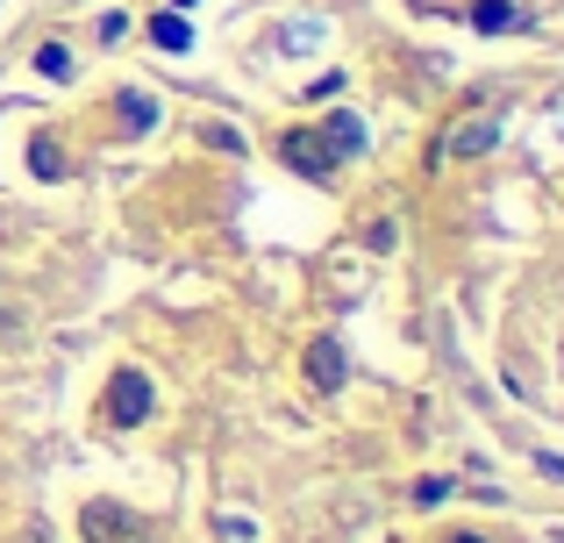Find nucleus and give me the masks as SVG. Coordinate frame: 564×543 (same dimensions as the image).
<instances>
[{
	"instance_id": "obj_15",
	"label": "nucleus",
	"mask_w": 564,
	"mask_h": 543,
	"mask_svg": "<svg viewBox=\"0 0 564 543\" xmlns=\"http://www.w3.org/2000/svg\"><path fill=\"white\" fill-rule=\"evenodd\" d=\"M221 536H229V543H258V530H250L243 515H221Z\"/></svg>"
},
{
	"instance_id": "obj_1",
	"label": "nucleus",
	"mask_w": 564,
	"mask_h": 543,
	"mask_svg": "<svg viewBox=\"0 0 564 543\" xmlns=\"http://www.w3.org/2000/svg\"><path fill=\"white\" fill-rule=\"evenodd\" d=\"M151 408H158L151 379H143L137 365H122V372H115V387H108V430H143V422H151Z\"/></svg>"
},
{
	"instance_id": "obj_14",
	"label": "nucleus",
	"mask_w": 564,
	"mask_h": 543,
	"mask_svg": "<svg viewBox=\"0 0 564 543\" xmlns=\"http://www.w3.org/2000/svg\"><path fill=\"white\" fill-rule=\"evenodd\" d=\"M122 36H129V14H122V8L100 14V43H122Z\"/></svg>"
},
{
	"instance_id": "obj_17",
	"label": "nucleus",
	"mask_w": 564,
	"mask_h": 543,
	"mask_svg": "<svg viewBox=\"0 0 564 543\" xmlns=\"http://www.w3.org/2000/svg\"><path fill=\"white\" fill-rule=\"evenodd\" d=\"M94 543H158V536L143 530V522H129V530H115V536H94Z\"/></svg>"
},
{
	"instance_id": "obj_16",
	"label": "nucleus",
	"mask_w": 564,
	"mask_h": 543,
	"mask_svg": "<svg viewBox=\"0 0 564 543\" xmlns=\"http://www.w3.org/2000/svg\"><path fill=\"white\" fill-rule=\"evenodd\" d=\"M207 143H221V151H243V129H229V122H215V129H207Z\"/></svg>"
},
{
	"instance_id": "obj_9",
	"label": "nucleus",
	"mask_w": 564,
	"mask_h": 543,
	"mask_svg": "<svg viewBox=\"0 0 564 543\" xmlns=\"http://www.w3.org/2000/svg\"><path fill=\"white\" fill-rule=\"evenodd\" d=\"M315 43H322V22H315V14H301V22L279 36V51H315Z\"/></svg>"
},
{
	"instance_id": "obj_4",
	"label": "nucleus",
	"mask_w": 564,
	"mask_h": 543,
	"mask_svg": "<svg viewBox=\"0 0 564 543\" xmlns=\"http://www.w3.org/2000/svg\"><path fill=\"white\" fill-rule=\"evenodd\" d=\"M307 379H315V387H344V379H350V358H344V344H329V336H322V344L315 350H307Z\"/></svg>"
},
{
	"instance_id": "obj_10",
	"label": "nucleus",
	"mask_w": 564,
	"mask_h": 543,
	"mask_svg": "<svg viewBox=\"0 0 564 543\" xmlns=\"http://www.w3.org/2000/svg\"><path fill=\"white\" fill-rule=\"evenodd\" d=\"M36 72H43V79H72V51H65V43H43V51H36Z\"/></svg>"
},
{
	"instance_id": "obj_7",
	"label": "nucleus",
	"mask_w": 564,
	"mask_h": 543,
	"mask_svg": "<svg viewBox=\"0 0 564 543\" xmlns=\"http://www.w3.org/2000/svg\"><path fill=\"white\" fill-rule=\"evenodd\" d=\"M529 14L514 8V0H471V29H486V36H500V29H522Z\"/></svg>"
},
{
	"instance_id": "obj_2",
	"label": "nucleus",
	"mask_w": 564,
	"mask_h": 543,
	"mask_svg": "<svg viewBox=\"0 0 564 543\" xmlns=\"http://www.w3.org/2000/svg\"><path fill=\"white\" fill-rule=\"evenodd\" d=\"M279 158H286V165L301 172V180H322V186H329V180H336V165H344V158H329V143H322V137H307V129L279 137Z\"/></svg>"
},
{
	"instance_id": "obj_8",
	"label": "nucleus",
	"mask_w": 564,
	"mask_h": 543,
	"mask_svg": "<svg viewBox=\"0 0 564 543\" xmlns=\"http://www.w3.org/2000/svg\"><path fill=\"white\" fill-rule=\"evenodd\" d=\"M151 43H158V51H193V22H186V14H158Z\"/></svg>"
},
{
	"instance_id": "obj_6",
	"label": "nucleus",
	"mask_w": 564,
	"mask_h": 543,
	"mask_svg": "<svg viewBox=\"0 0 564 543\" xmlns=\"http://www.w3.org/2000/svg\"><path fill=\"white\" fill-rule=\"evenodd\" d=\"M115 115H122V129H129V137L158 129V100H151V94H137V86H122V94H115Z\"/></svg>"
},
{
	"instance_id": "obj_12",
	"label": "nucleus",
	"mask_w": 564,
	"mask_h": 543,
	"mask_svg": "<svg viewBox=\"0 0 564 543\" xmlns=\"http://www.w3.org/2000/svg\"><path fill=\"white\" fill-rule=\"evenodd\" d=\"M451 493H457V479H414V508H436Z\"/></svg>"
},
{
	"instance_id": "obj_18",
	"label": "nucleus",
	"mask_w": 564,
	"mask_h": 543,
	"mask_svg": "<svg viewBox=\"0 0 564 543\" xmlns=\"http://www.w3.org/2000/svg\"><path fill=\"white\" fill-rule=\"evenodd\" d=\"M451 543H486V536H451Z\"/></svg>"
},
{
	"instance_id": "obj_3",
	"label": "nucleus",
	"mask_w": 564,
	"mask_h": 543,
	"mask_svg": "<svg viewBox=\"0 0 564 543\" xmlns=\"http://www.w3.org/2000/svg\"><path fill=\"white\" fill-rule=\"evenodd\" d=\"M494 143H500V115H471V122H457L451 137H443L436 165H443V158H486Z\"/></svg>"
},
{
	"instance_id": "obj_11",
	"label": "nucleus",
	"mask_w": 564,
	"mask_h": 543,
	"mask_svg": "<svg viewBox=\"0 0 564 543\" xmlns=\"http://www.w3.org/2000/svg\"><path fill=\"white\" fill-rule=\"evenodd\" d=\"M29 172H36V180H65V158H57L51 143L36 137V151H29Z\"/></svg>"
},
{
	"instance_id": "obj_13",
	"label": "nucleus",
	"mask_w": 564,
	"mask_h": 543,
	"mask_svg": "<svg viewBox=\"0 0 564 543\" xmlns=\"http://www.w3.org/2000/svg\"><path fill=\"white\" fill-rule=\"evenodd\" d=\"M344 86H350V79H344V72H322V79H315V86H307V100H336V94H344Z\"/></svg>"
},
{
	"instance_id": "obj_5",
	"label": "nucleus",
	"mask_w": 564,
	"mask_h": 543,
	"mask_svg": "<svg viewBox=\"0 0 564 543\" xmlns=\"http://www.w3.org/2000/svg\"><path fill=\"white\" fill-rule=\"evenodd\" d=\"M322 143H329V158H365V151H372V137H365V122H358V115H329Z\"/></svg>"
}]
</instances>
